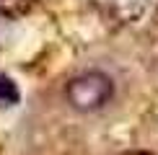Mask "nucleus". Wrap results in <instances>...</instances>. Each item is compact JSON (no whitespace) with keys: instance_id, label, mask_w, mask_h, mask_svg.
<instances>
[{"instance_id":"f257e3e1","label":"nucleus","mask_w":158,"mask_h":155,"mask_svg":"<svg viewBox=\"0 0 158 155\" xmlns=\"http://www.w3.org/2000/svg\"><path fill=\"white\" fill-rule=\"evenodd\" d=\"M111 93H114L111 78L104 73H83L73 78L65 88V98L75 111H96L104 103H109Z\"/></svg>"},{"instance_id":"7ed1b4c3","label":"nucleus","mask_w":158,"mask_h":155,"mask_svg":"<svg viewBox=\"0 0 158 155\" xmlns=\"http://www.w3.org/2000/svg\"><path fill=\"white\" fill-rule=\"evenodd\" d=\"M39 0H0V16L3 18H21Z\"/></svg>"},{"instance_id":"423d86ee","label":"nucleus","mask_w":158,"mask_h":155,"mask_svg":"<svg viewBox=\"0 0 158 155\" xmlns=\"http://www.w3.org/2000/svg\"><path fill=\"white\" fill-rule=\"evenodd\" d=\"M156 18H158V10H156Z\"/></svg>"},{"instance_id":"39448f33","label":"nucleus","mask_w":158,"mask_h":155,"mask_svg":"<svg viewBox=\"0 0 158 155\" xmlns=\"http://www.w3.org/2000/svg\"><path fill=\"white\" fill-rule=\"evenodd\" d=\"M122 155H153V153H145V150H132V153H122Z\"/></svg>"},{"instance_id":"f03ea898","label":"nucleus","mask_w":158,"mask_h":155,"mask_svg":"<svg viewBox=\"0 0 158 155\" xmlns=\"http://www.w3.org/2000/svg\"><path fill=\"white\" fill-rule=\"evenodd\" d=\"M94 3L101 8L104 16L122 21V23L137 21L143 16V10H145V0H94Z\"/></svg>"},{"instance_id":"20e7f679","label":"nucleus","mask_w":158,"mask_h":155,"mask_svg":"<svg viewBox=\"0 0 158 155\" xmlns=\"http://www.w3.org/2000/svg\"><path fill=\"white\" fill-rule=\"evenodd\" d=\"M18 98H21V93H18L16 83L8 75H0V106H13V103H18Z\"/></svg>"}]
</instances>
